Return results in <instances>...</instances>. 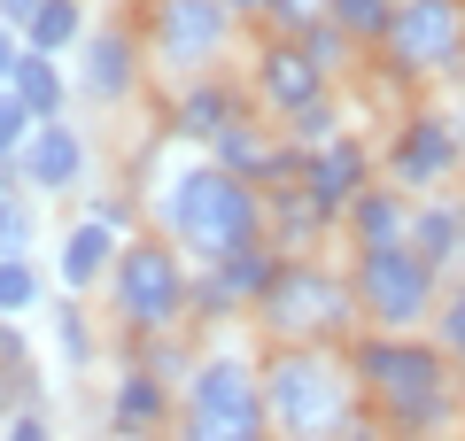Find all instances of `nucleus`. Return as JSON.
Here are the masks:
<instances>
[{
    "label": "nucleus",
    "mask_w": 465,
    "mask_h": 441,
    "mask_svg": "<svg viewBox=\"0 0 465 441\" xmlns=\"http://www.w3.org/2000/svg\"><path fill=\"white\" fill-rule=\"evenodd\" d=\"M349 372H357L365 410L388 426V441H458L465 434V372L442 357L434 333L365 326L349 341Z\"/></svg>",
    "instance_id": "1"
},
{
    "label": "nucleus",
    "mask_w": 465,
    "mask_h": 441,
    "mask_svg": "<svg viewBox=\"0 0 465 441\" xmlns=\"http://www.w3.org/2000/svg\"><path fill=\"white\" fill-rule=\"evenodd\" d=\"M140 201H148V232H163L194 271L232 256V248H249V240H264V186L217 171L210 155L163 163L155 186H140Z\"/></svg>",
    "instance_id": "2"
},
{
    "label": "nucleus",
    "mask_w": 465,
    "mask_h": 441,
    "mask_svg": "<svg viewBox=\"0 0 465 441\" xmlns=\"http://www.w3.org/2000/svg\"><path fill=\"white\" fill-rule=\"evenodd\" d=\"M202 357L179 387L171 410V441H272L264 410V341H249V326L194 333Z\"/></svg>",
    "instance_id": "3"
},
{
    "label": "nucleus",
    "mask_w": 465,
    "mask_h": 441,
    "mask_svg": "<svg viewBox=\"0 0 465 441\" xmlns=\"http://www.w3.org/2000/svg\"><path fill=\"white\" fill-rule=\"evenodd\" d=\"M264 410H272V441H341V426L365 410L349 348L326 341L264 348Z\"/></svg>",
    "instance_id": "4"
},
{
    "label": "nucleus",
    "mask_w": 465,
    "mask_h": 441,
    "mask_svg": "<svg viewBox=\"0 0 465 441\" xmlns=\"http://www.w3.org/2000/svg\"><path fill=\"white\" fill-rule=\"evenodd\" d=\"M256 341L280 348V341H326V348H349L365 333V310H357V287H349V263L333 256H287L280 279L264 287L256 302Z\"/></svg>",
    "instance_id": "5"
},
{
    "label": "nucleus",
    "mask_w": 465,
    "mask_h": 441,
    "mask_svg": "<svg viewBox=\"0 0 465 441\" xmlns=\"http://www.w3.org/2000/svg\"><path fill=\"white\" fill-rule=\"evenodd\" d=\"M388 93H442L465 85V0H396V24L372 47Z\"/></svg>",
    "instance_id": "6"
},
{
    "label": "nucleus",
    "mask_w": 465,
    "mask_h": 441,
    "mask_svg": "<svg viewBox=\"0 0 465 441\" xmlns=\"http://www.w3.org/2000/svg\"><path fill=\"white\" fill-rule=\"evenodd\" d=\"M101 302H109L116 333H171V326H186V302H194V263L163 232L140 225L116 248L109 279H101Z\"/></svg>",
    "instance_id": "7"
},
{
    "label": "nucleus",
    "mask_w": 465,
    "mask_h": 441,
    "mask_svg": "<svg viewBox=\"0 0 465 441\" xmlns=\"http://www.w3.org/2000/svg\"><path fill=\"white\" fill-rule=\"evenodd\" d=\"M381 179L403 186V194H442V186L465 179V101L427 93L396 116V132L381 140Z\"/></svg>",
    "instance_id": "8"
},
{
    "label": "nucleus",
    "mask_w": 465,
    "mask_h": 441,
    "mask_svg": "<svg viewBox=\"0 0 465 441\" xmlns=\"http://www.w3.org/2000/svg\"><path fill=\"white\" fill-rule=\"evenodd\" d=\"M140 47L148 70L163 85L202 78V70H225L241 47V16L225 0H140Z\"/></svg>",
    "instance_id": "9"
},
{
    "label": "nucleus",
    "mask_w": 465,
    "mask_h": 441,
    "mask_svg": "<svg viewBox=\"0 0 465 441\" xmlns=\"http://www.w3.org/2000/svg\"><path fill=\"white\" fill-rule=\"evenodd\" d=\"M349 287H357L365 326H381V333H427L450 279L434 271L411 240H396V248H349Z\"/></svg>",
    "instance_id": "10"
},
{
    "label": "nucleus",
    "mask_w": 465,
    "mask_h": 441,
    "mask_svg": "<svg viewBox=\"0 0 465 441\" xmlns=\"http://www.w3.org/2000/svg\"><path fill=\"white\" fill-rule=\"evenodd\" d=\"M16 186L32 201H78L85 186H94V140H85V124L39 116L32 140H24V155H16Z\"/></svg>",
    "instance_id": "11"
},
{
    "label": "nucleus",
    "mask_w": 465,
    "mask_h": 441,
    "mask_svg": "<svg viewBox=\"0 0 465 441\" xmlns=\"http://www.w3.org/2000/svg\"><path fill=\"white\" fill-rule=\"evenodd\" d=\"M70 85H78L85 109H124V101H140V85H148V47H140V32L94 24V32L78 39V54H70Z\"/></svg>",
    "instance_id": "12"
},
{
    "label": "nucleus",
    "mask_w": 465,
    "mask_h": 441,
    "mask_svg": "<svg viewBox=\"0 0 465 441\" xmlns=\"http://www.w3.org/2000/svg\"><path fill=\"white\" fill-rule=\"evenodd\" d=\"M249 93H256V109H264L272 124H287L295 109H311V101L341 93V85H333L326 70L311 63V47H302V39H280V32H264V39L249 47Z\"/></svg>",
    "instance_id": "13"
},
{
    "label": "nucleus",
    "mask_w": 465,
    "mask_h": 441,
    "mask_svg": "<svg viewBox=\"0 0 465 441\" xmlns=\"http://www.w3.org/2000/svg\"><path fill=\"white\" fill-rule=\"evenodd\" d=\"M256 93L249 78H232V70H202V78H179L171 85V109H163V140L171 147H210L232 116H249Z\"/></svg>",
    "instance_id": "14"
},
{
    "label": "nucleus",
    "mask_w": 465,
    "mask_h": 441,
    "mask_svg": "<svg viewBox=\"0 0 465 441\" xmlns=\"http://www.w3.org/2000/svg\"><path fill=\"white\" fill-rule=\"evenodd\" d=\"M372 179H381V147H372L365 132H341V140L311 147V171H302V186H311V201H318V210L333 217V225H341V210H349L357 194H365Z\"/></svg>",
    "instance_id": "15"
},
{
    "label": "nucleus",
    "mask_w": 465,
    "mask_h": 441,
    "mask_svg": "<svg viewBox=\"0 0 465 441\" xmlns=\"http://www.w3.org/2000/svg\"><path fill=\"white\" fill-rule=\"evenodd\" d=\"M171 410H179V387L155 379L148 364H124V372L109 379V434H116V441L171 434Z\"/></svg>",
    "instance_id": "16"
},
{
    "label": "nucleus",
    "mask_w": 465,
    "mask_h": 441,
    "mask_svg": "<svg viewBox=\"0 0 465 441\" xmlns=\"http://www.w3.org/2000/svg\"><path fill=\"white\" fill-rule=\"evenodd\" d=\"M116 248H124V232L94 225V217L78 210L63 232H54V287H63V294H101V279H109Z\"/></svg>",
    "instance_id": "17"
},
{
    "label": "nucleus",
    "mask_w": 465,
    "mask_h": 441,
    "mask_svg": "<svg viewBox=\"0 0 465 441\" xmlns=\"http://www.w3.org/2000/svg\"><path fill=\"white\" fill-rule=\"evenodd\" d=\"M411 248L442 279H465V186H442V194L411 201Z\"/></svg>",
    "instance_id": "18"
},
{
    "label": "nucleus",
    "mask_w": 465,
    "mask_h": 441,
    "mask_svg": "<svg viewBox=\"0 0 465 441\" xmlns=\"http://www.w3.org/2000/svg\"><path fill=\"white\" fill-rule=\"evenodd\" d=\"M333 232H341V225L311 201V186H272V194H264V240L280 248V256H318Z\"/></svg>",
    "instance_id": "19"
},
{
    "label": "nucleus",
    "mask_w": 465,
    "mask_h": 441,
    "mask_svg": "<svg viewBox=\"0 0 465 441\" xmlns=\"http://www.w3.org/2000/svg\"><path fill=\"white\" fill-rule=\"evenodd\" d=\"M280 140H287V132H280V124H264V109H249V116H232V124L217 132V140L202 147V155H210L217 171H232V179H249V186H272Z\"/></svg>",
    "instance_id": "20"
},
{
    "label": "nucleus",
    "mask_w": 465,
    "mask_h": 441,
    "mask_svg": "<svg viewBox=\"0 0 465 441\" xmlns=\"http://www.w3.org/2000/svg\"><path fill=\"white\" fill-rule=\"evenodd\" d=\"M341 240L349 248H396V240H411V194L388 186V179H372L365 194L341 210Z\"/></svg>",
    "instance_id": "21"
},
{
    "label": "nucleus",
    "mask_w": 465,
    "mask_h": 441,
    "mask_svg": "<svg viewBox=\"0 0 465 441\" xmlns=\"http://www.w3.org/2000/svg\"><path fill=\"white\" fill-rule=\"evenodd\" d=\"M8 93H16L32 116H70L78 85H70L63 54H39V47H24V54H16V78H8Z\"/></svg>",
    "instance_id": "22"
},
{
    "label": "nucleus",
    "mask_w": 465,
    "mask_h": 441,
    "mask_svg": "<svg viewBox=\"0 0 465 441\" xmlns=\"http://www.w3.org/2000/svg\"><path fill=\"white\" fill-rule=\"evenodd\" d=\"M47 333H54V364L63 372H85L101 357V333H94V310H85V294H63L47 310Z\"/></svg>",
    "instance_id": "23"
},
{
    "label": "nucleus",
    "mask_w": 465,
    "mask_h": 441,
    "mask_svg": "<svg viewBox=\"0 0 465 441\" xmlns=\"http://www.w3.org/2000/svg\"><path fill=\"white\" fill-rule=\"evenodd\" d=\"M94 32V16H85V0H47L32 24H24V47H39V54H78V39Z\"/></svg>",
    "instance_id": "24"
},
{
    "label": "nucleus",
    "mask_w": 465,
    "mask_h": 441,
    "mask_svg": "<svg viewBox=\"0 0 465 441\" xmlns=\"http://www.w3.org/2000/svg\"><path fill=\"white\" fill-rule=\"evenodd\" d=\"M47 302V271L39 256H0V318H32Z\"/></svg>",
    "instance_id": "25"
},
{
    "label": "nucleus",
    "mask_w": 465,
    "mask_h": 441,
    "mask_svg": "<svg viewBox=\"0 0 465 441\" xmlns=\"http://www.w3.org/2000/svg\"><path fill=\"white\" fill-rule=\"evenodd\" d=\"M280 132H287L295 147H326V140H341V132H357V124H349V101L326 93V101H311V109H295Z\"/></svg>",
    "instance_id": "26"
},
{
    "label": "nucleus",
    "mask_w": 465,
    "mask_h": 441,
    "mask_svg": "<svg viewBox=\"0 0 465 441\" xmlns=\"http://www.w3.org/2000/svg\"><path fill=\"white\" fill-rule=\"evenodd\" d=\"M326 16H333L349 39H357V47L372 54V47H381V32L396 24V0H326Z\"/></svg>",
    "instance_id": "27"
},
{
    "label": "nucleus",
    "mask_w": 465,
    "mask_h": 441,
    "mask_svg": "<svg viewBox=\"0 0 465 441\" xmlns=\"http://www.w3.org/2000/svg\"><path fill=\"white\" fill-rule=\"evenodd\" d=\"M78 210L94 217V225L124 232V240H133L140 225H148V201H140V194H109V186H85V194H78Z\"/></svg>",
    "instance_id": "28"
},
{
    "label": "nucleus",
    "mask_w": 465,
    "mask_h": 441,
    "mask_svg": "<svg viewBox=\"0 0 465 441\" xmlns=\"http://www.w3.org/2000/svg\"><path fill=\"white\" fill-rule=\"evenodd\" d=\"M427 333L442 341V357L465 372V279H450V287H442V302H434V326H427Z\"/></svg>",
    "instance_id": "29"
},
{
    "label": "nucleus",
    "mask_w": 465,
    "mask_h": 441,
    "mask_svg": "<svg viewBox=\"0 0 465 441\" xmlns=\"http://www.w3.org/2000/svg\"><path fill=\"white\" fill-rule=\"evenodd\" d=\"M32 124H39V116L24 109L8 85H0V171H16V155H24V140H32Z\"/></svg>",
    "instance_id": "30"
},
{
    "label": "nucleus",
    "mask_w": 465,
    "mask_h": 441,
    "mask_svg": "<svg viewBox=\"0 0 465 441\" xmlns=\"http://www.w3.org/2000/svg\"><path fill=\"white\" fill-rule=\"evenodd\" d=\"M311 24H326V0H272L256 32H280V39H302Z\"/></svg>",
    "instance_id": "31"
},
{
    "label": "nucleus",
    "mask_w": 465,
    "mask_h": 441,
    "mask_svg": "<svg viewBox=\"0 0 465 441\" xmlns=\"http://www.w3.org/2000/svg\"><path fill=\"white\" fill-rule=\"evenodd\" d=\"M0 256H39V210H32V201L0 225Z\"/></svg>",
    "instance_id": "32"
},
{
    "label": "nucleus",
    "mask_w": 465,
    "mask_h": 441,
    "mask_svg": "<svg viewBox=\"0 0 465 441\" xmlns=\"http://www.w3.org/2000/svg\"><path fill=\"white\" fill-rule=\"evenodd\" d=\"M0 441H63V434H54L39 410H16V418H0Z\"/></svg>",
    "instance_id": "33"
},
{
    "label": "nucleus",
    "mask_w": 465,
    "mask_h": 441,
    "mask_svg": "<svg viewBox=\"0 0 465 441\" xmlns=\"http://www.w3.org/2000/svg\"><path fill=\"white\" fill-rule=\"evenodd\" d=\"M16 54H24V32H16V24H0V85L16 78Z\"/></svg>",
    "instance_id": "34"
},
{
    "label": "nucleus",
    "mask_w": 465,
    "mask_h": 441,
    "mask_svg": "<svg viewBox=\"0 0 465 441\" xmlns=\"http://www.w3.org/2000/svg\"><path fill=\"white\" fill-rule=\"evenodd\" d=\"M24 201H32V194H24V186H16V171H0V225H8V217H16Z\"/></svg>",
    "instance_id": "35"
},
{
    "label": "nucleus",
    "mask_w": 465,
    "mask_h": 441,
    "mask_svg": "<svg viewBox=\"0 0 465 441\" xmlns=\"http://www.w3.org/2000/svg\"><path fill=\"white\" fill-rule=\"evenodd\" d=\"M39 8H47V0H0V24H16V32H24V24H32Z\"/></svg>",
    "instance_id": "36"
},
{
    "label": "nucleus",
    "mask_w": 465,
    "mask_h": 441,
    "mask_svg": "<svg viewBox=\"0 0 465 441\" xmlns=\"http://www.w3.org/2000/svg\"><path fill=\"white\" fill-rule=\"evenodd\" d=\"M225 8H232L241 24H264V8H272V0H225Z\"/></svg>",
    "instance_id": "37"
},
{
    "label": "nucleus",
    "mask_w": 465,
    "mask_h": 441,
    "mask_svg": "<svg viewBox=\"0 0 465 441\" xmlns=\"http://www.w3.org/2000/svg\"><path fill=\"white\" fill-rule=\"evenodd\" d=\"M140 441H171V434H140Z\"/></svg>",
    "instance_id": "38"
}]
</instances>
